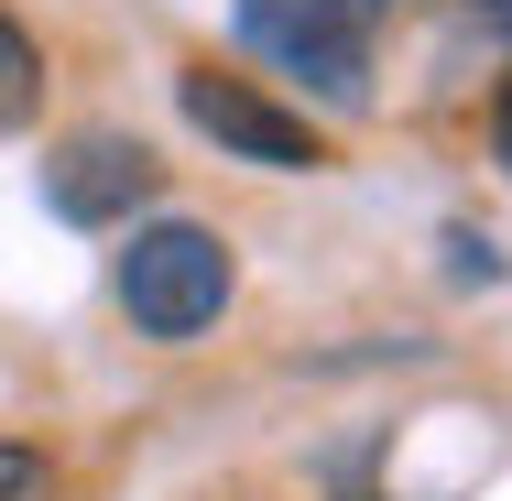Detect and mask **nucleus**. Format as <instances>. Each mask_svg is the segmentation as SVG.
Segmentation results:
<instances>
[{
    "label": "nucleus",
    "mask_w": 512,
    "mask_h": 501,
    "mask_svg": "<svg viewBox=\"0 0 512 501\" xmlns=\"http://www.w3.org/2000/svg\"><path fill=\"white\" fill-rule=\"evenodd\" d=\"M480 11H491V33H512V0H480Z\"/></svg>",
    "instance_id": "nucleus-8"
},
{
    "label": "nucleus",
    "mask_w": 512,
    "mask_h": 501,
    "mask_svg": "<svg viewBox=\"0 0 512 501\" xmlns=\"http://www.w3.org/2000/svg\"><path fill=\"white\" fill-rule=\"evenodd\" d=\"M491 153H502V175H512V77H502V99H491Z\"/></svg>",
    "instance_id": "nucleus-7"
},
{
    "label": "nucleus",
    "mask_w": 512,
    "mask_h": 501,
    "mask_svg": "<svg viewBox=\"0 0 512 501\" xmlns=\"http://www.w3.org/2000/svg\"><path fill=\"white\" fill-rule=\"evenodd\" d=\"M175 109L197 120L218 153H240V164H273V175H306V164H327V153H316V131H306L284 99L240 88V77H218V66H186V77H175Z\"/></svg>",
    "instance_id": "nucleus-3"
},
{
    "label": "nucleus",
    "mask_w": 512,
    "mask_h": 501,
    "mask_svg": "<svg viewBox=\"0 0 512 501\" xmlns=\"http://www.w3.org/2000/svg\"><path fill=\"white\" fill-rule=\"evenodd\" d=\"M55 491V469H44V447H22V436H0V501H44Z\"/></svg>",
    "instance_id": "nucleus-6"
},
{
    "label": "nucleus",
    "mask_w": 512,
    "mask_h": 501,
    "mask_svg": "<svg viewBox=\"0 0 512 501\" xmlns=\"http://www.w3.org/2000/svg\"><path fill=\"white\" fill-rule=\"evenodd\" d=\"M44 109V55H33V33L0 11V131H22Z\"/></svg>",
    "instance_id": "nucleus-5"
},
{
    "label": "nucleus",
    "mask_w": 512,
    "mask_h": 501,
    "mask_svg": "<svg viewBox=\"0 0 512 501\" xmlns=\"http://www.w3.org/2000/svg\"><path fill=\"white\" fill-rule=\"evenodd\" d=\"M164 186V164L131 142V131H77L55 164H44V197L55 218H77V229H120V218H142Z\"/></svg>",
    "instance_id": "nucleus-4"
},
{
    "label": "nucleus",
    "mask_w": 512,
    "mask_h": 501,
    "mask_svg": "<svg viewBox=\"0 0 512 501\" xmlns=\"http://www.w3.org/2000/svg\"><path fill=\"white\" fill-rule=\"evenodd\" d=\"M240 33L306 77L316 99H371V33H382V0H240Z\"/></svg>",
    "instance_id": "nucleus-2"
},
{
    "label": "nucleus",
    "mask_w": 512,
    "mask_h": 501,
    "mask_svg": "<svg viewBox=\"0 0 512 501\" xmlns=\"http://www.w3.org/2000/svg\"><path fill=\"white\" fill-rule=\"evenodd\" d=\"M120 305L142 338H207L229 316V240L207 218H153L142 240H120Z\"/></svg>",
    "instance_id": "nucleus-1"
}]
</instances>
